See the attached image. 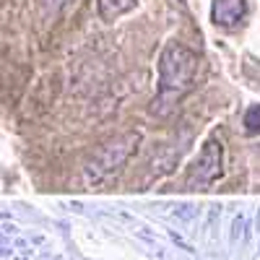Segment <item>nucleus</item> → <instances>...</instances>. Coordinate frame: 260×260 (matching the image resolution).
Returning a JSON list of instances; mask_svg holds the SVG:
<instances>
[{
  "label": "nucleus",
  "mask_w": 260,
  "mask_h": 260,
  "mask_svg": "<svg viewBox=\"0 0 260 260\" xmlns=\"http://www.w3.org/2000/svg\"><path fill=\"white\" fill-rule=\"evenodd\" d=\"M138 143H141L138 130H127V133H120L110 141H104L91 154V159L86 161V169H83L86 177H89L91 182H99L104 177H110L112 172H117L130 156H133Z\"/></svg>",
  "instance_id": "f03ea898"
},
{
  "label": "nucleus",
  "mask_w": 260,
  "mask_h": 260,
  "mask_svg": "<svg viewBox=\"0 0 260 260\" xmlns=\"http://www.w3.org/2000/svg\"><path fill=\"white\" fill-rule=\"evenodd\" d=\"M65 3H68V0H45V8L50 11V6H52V16H55V13H57V11H60Z\"/></svg>",
  "instance_id": "0eeeda50"
},
{
  "label": "nucleus",
  "mask_w": 260,
  "mask_h": 260,
  "mask_svg": "<svg viewBox=\"0 0 260 260\" xmlns=\"http://www.w3.org/2000/svg\"><path fill=\"white\" fill-rule=\"evenodd\" d=\"M245 13H247V0H213L211 3V21L221 29L240 26Z\"/></svg>",
  "instance_id": "20e7f679"
},
{
  "label": "nucleus",
  "mask_w": 260,
  "mask_h": 260,
  "mask_svg": "<svg viewBox=\"0 0 260 260\" xmlns=\"http://www.w3.org/2000/svg\"><path fill=\"white\" fill-rule=\"evenodd\" d=\"M195 73H198V55L182 42H169L159 55V91L151 112L169 115L177 102L192 91Z\"/></svg>",
  "instance_id": "f257e3e1"
},
{
  "label": "nucleus",
  "mask_w": 260,
  "mask_h": 260,
  "mask_svg": "<svg viewBox=\"0 0 260 260\" xmlns=\"http://www.w3.org/2000/svg\"><path fill=\"white\" fill-rule=\"evenodd\" d=\"M219 175H221V143L208 141L187 172V187H192V190L208 187L219 180Z\"/></svg>",
  "instance_id": "7ed1b4c3"
},
{
  "label": "nucleus",
  "mask_w": 260,
  "mask_h": 260,
  "mask_svg": "<svg viewBox=\"0 0 260 260\" xmlns=\"http://www.w3.org/2000/svg\"><path fill=\"white\" fill-rule=\"evenodd\" d=\"M136 3H138V0H99L96 8H99V16L104 21H117L120 16L133 11Z\"/></svg>",
  "instance_id": "39448f33"
},
{
  "label": "nucleus",
  "mask_w": 260,
  "mask_h": 260,
  "mask_svg": "<svg viewBox=\"0 0 260 260\" xmlns=\"http://www.w3.org/2000/svg\"><path fill=\"white\" fill-rule=\"evenodd\" d=\"M245 127L250 133H260V104H252L245 112Z\"/></svg>",
  "instance_id": "423d86ee"
}]
</instances>
